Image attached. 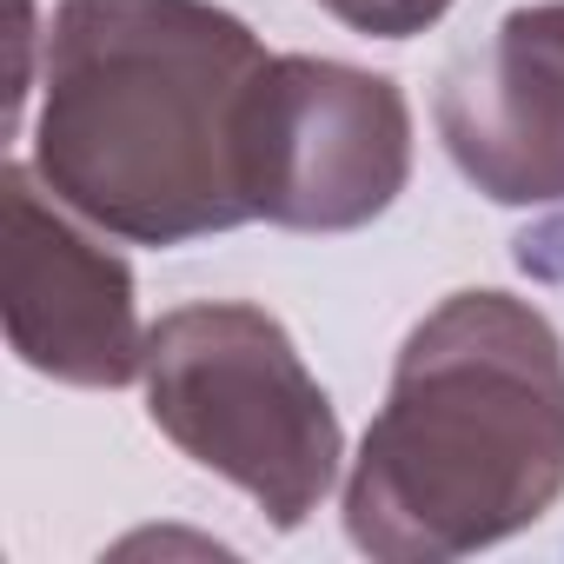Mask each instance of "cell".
I'll return each instance as SVG.
<instances>
[{"label": "cell", "mask_w": 564, "mask_h": 564, "mask_svg": "<svg viewBox=\"0 0 564 564\" xmlns=\"http://www.w3.org/2000/svg\"><path fill=\"white\" fill-rule=\"evenodd\" d=\"M265 41L213 0H61L34 173L107 239L186 246L252 219Z\"/></svg>", "instance_id": "obj_1"}, {"label": "cell", "mask_w": 564, "mask_h": 564, "mask_svg": "<svg viewBox=\"0 0 564 564\" xmlns=\"http://www.w3.org/2000/svg\"><path fill=\"white\" fill-rule=\"evenodd\" d=\"M564 498V339L498 286L438 300L399 346L346 465V538L386 564L491 551Z\"/></svg>", "instance_id": "obj_2"}, {"label": "cell", "mask_w": 564, "mask_h": 564, "mask_svg": "<svg viewBox=\"0 0 564 564\" xmlns=\"http://www.w3.org/2000/svg\"><path fill=\"white\" fill-rule=\"evenodd\" d=\"M147 419L213 478L246 491L279 531H300L346 471L333 392L293 333L252 300H193L147 326Z\"/></svg>", "instance_id": "obj_3"}, {"label": "cell", "mask_w": 564, "mask_h": 564, "mask_svg": "<svg viewBox=\"0 0 564 564\" xmlns=\"http://www.w3.org/2000/svg\"><path fill=\"white\" fill-rule=\"evenodd\" d=\"M412 180V107L399 80L326 54H272L252 107V219L286 232H359Z\"/></svg>", "instance_id": "obj_4"}, {"label": "cell", "mask_w": 564, "mask_h": 564, "mask_svg": "<svg viewBox=\"0 0 564 564\" xmlns=\"http://www.w3.org/2000/svg\"><path fill=\"white\" fill-rule=\"evenodd\" d=\"M0 226H8V346L28 372L54 386L113 392L147 366V326L133 306V272L113 246H100L94 219L47 193L34 166L0 173Z\"/></svg>", "instance_id": "obj_5"}, {"label": "cell", "mask_w": 564, "mask_h": 564, "mask_svg": "<svg viewBox=\"0 0 564 564\" xmlns=\"http://www.w3.org/2000/svg\"><path fill=\"white\" fill-rule=\"evenodd\" d=\"M452 166L498 206H564V0L511 8L432 94Z\"/></svg>", "instance_id": "obj_6"}, {"label": "cell", "mask_w": 564, "mask_h": 564, "mask_svg": "<svg viewBox=\"0 0 564 564\" xmlns=\"http://www.w3.org/2000/svg\"><path fill=\"white\" fill-rule=\"evenodd\" d=\"M319 8L372 41H412L452 14V0H319Z\"/></svg>", "instance_id": "obj_7"}]
</instances>
